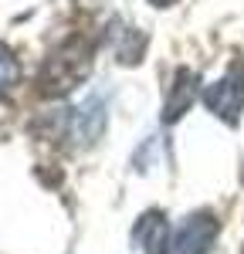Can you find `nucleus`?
<instances>
[{
	"label": "nucleus",
	"mask_w": 244,
	"mask_h": 254,
	"mask_svg": "<svg viewBox=\"0 0 244 254\" xmlns=\"http://www.w3.org/2000/svg\"><path fill=\"white\" fill-rule=\"evenodd\" d=\"M88 71H92V44L85 38H68L41 64L38 85L44 95L58 98V95H68L78 81L88 78Z\"/></svg>",
	"instance_id": "nucleus-1"
},
{
	"label": "nucleus",
	"mask_w": 244,
	"mask_h": 254,
	"mask_svg": "<svg viewBox=\"0 0 244 254\" xmlns=\"http://www.w3.org/2000/svg\"><path fill=\"white\" fill-rule=\"evenodd\" d=\"M203 102L221 122L238 126L241 112H244V61H234L214 85H207L203 88Z\"/></svg>",
	"instance_id": "nucleus-2"
},
{
	"label": "nucleus",
	"mask_w": 244,
	"mask_h": 254,
	"mask_svg": "<svg viewBox=\"0 0 244 254\" xmlns=\"http://www.w3.org/2000/svg\"><path fill=\"white\" fill-rule=\"evenodd\" d=\"M217 231H221V224H217L214 210H193L180 224L173 248H177V254H210L214 241H217Z\"/></svg>",
	"instance_id": "nucleus-3"
},
{
	"label": "nucleus",
	"mask_w": 244,
	"mask_h": 254,
	"mask_svg": "<svg viewBox=\"0 0 244 254\" xmlns=\"http://www.w3.org/2000/svg\"><path fill=\"white\" fill-rule=\"evenodd\" d=\"M132 244L142 254H170V224L163 210H146L139 220L132 224Z\"/></svg>",
	"instance_id": "nucleus-4"
},
{
	"label": "nucleus",
	"mask_w": 244,
	"mask_h": 254,
	"mask_svg": "<svg viewBox=\"0 0 244 254\" xmlns=\"http://www.w3.org/2000/svg\"><path fill=\"white\" fill-rule=\"evenodd\" d=\"M197 88H200L197 71H193V68H177V75L170 81V92H166V102H163V122H177V119L193 105Z\"/></svg>",
	"instance_id": "nucleus-5"
},
{
	"label": "nucleus",
	"mask_w": 244,
	"mask_h": 254,
	"mask_svg": "<svg viewBox=\"0 0 244 254\" xmlns=\"http://www.w3.org/2000/svg\"><path fill=\"white\" fill-rule=\"evenodd\" d=\"M102 126H105V105H102V98H88L85 105L78 109V116H75V142H95L102 132Z\"/></svg>",
	"instance_id": "nucleus-6"
},
{
	"label": "nucleus",
	"mask_w": 244,
	"mask_h": 254,
	"mask_svg": "<svg viewBox=\"0 0 244 254\" xmlns=\"http://www.w3.org/2000/svg\"><path fill=\"white\" fill-rule=\"evenodd\" d=\"M20 81V61L14 58V51L7 44H0V95H7Z\"/></svg>",
	"instance_id": "nucleus-7"
},
{
	"label": "nucleus",
	"mask_w": 244,
	"mask_h": 254,
	"mask_svg": "<svg viewBox=\"0 0 244 254\" xmlns=\"http://www.w3.org/2000/svg\"><path fill=\"white\" fill-rule=\"evenodd\" d=\"M149 3H156V7H173V3H180V0H149Z\"/></svg>",
	"instance_id": "nucleus-8"
}]
</instances>
